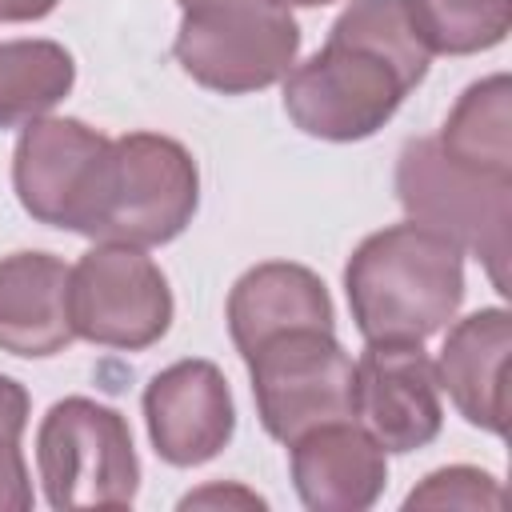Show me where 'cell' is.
Returning <instances> with one entry per match:
<instances>
[{
	"mask_svg": "<svg viewBox=\"0 0 512 512\" xmlns=\"http://www.w3.org/2000/svg\"><path fill=\"white\" fill-rule=\"evenodd\" d=\"M428 60L408 0H352L324 48L284 76V112L304 136L368 140L428 76Z\"/></svg>",
	"mask_w": 512,
	"mask_h": 512,
	"instance_id": "1",
	"label": "cell"
},
{
	"mask_svg": "<svg viewBox=\"0 0 512 512\" xmlns=\"http://www.w3.org/2000/svg\"><path fill=\"white\" fill-rule=\"evenodd\" d=\"M344 292L368 344H424L460 312L464 252L424 224H392L356 244Z\"/></svg>",
	"mask_w": 512,
	"mask_h": 512,
	"instance_id": "2",
	"label": "cell"
},
{
	"mask_svg": "<svg viewBox=\"0 0 512 512\" xmlns=\"http://www.w3.org/2000/svg\"><path fill=\"white\" fill-rule=\"evenodd\" d=\"M200 204V172L192 152L156 132H128L100 152L76 228L88 240L156 248L176 240Z\"/></svg>",
	"mask_w": 512,
	"mask_h": 512,
	"instance_id": "3",
	"label": "cell"
},
{
	"mask_svg": "<svg viewBox=\"0 0 512 512\" xmlns=\"http://www.w3.org/2000/svg\"><path fill=\"white\" fill-rule=\"evenodd\" d=\"M180 12L172 56L208 92H260L296 64L300 24L276 0H180Z\"/></svg>",
	"mask_w": 512,
	"mask_h": 512,
	"instance_id": "4",
	"label": "cell"
},
{
	"mask_svg": "<svg viewBox=\"0 0 512 512\" xmlns=\"http://www.w3.org/2000/svg\"><path fill=\"white\" fill-rule=\"evenodd\" d=\"M396 196L412 224L448 236L460 252L484 260L496 292H508L512 176L472 172L448 160L432 140H408L396 160Z\"/></svg>",
	"mask_w": 512,
	"mask_h": 512,
	"instance_id": "5",
	"label": "cell"
},
{
	"mask_svg": "<svg viewBox=\"0 0 512 512\" xmlns=\"http://www.w3.org/2000/svg\"><path fill=\"white\" fill-rule=\"evenodd\" d=\"M44 496L64 508H128L140 488V460L128 420L88 396L56 400L36 432Z\"/></svg>",
	"mask_w": 512,
	"mask_h": 512,
	"instance_id": "6",
	"label": "cell"
},
{
	"mask_svg": "<svg viewBox=\"0 0 512 512\" xmlns=\"http://www.w3.org/2000/svg\"><path fill=\"white\" fill-rule=\"evenodd\" d=\"M264 432L292 444L308 428L356 420V364L336 328H288L244 352Z\"/></svg>",
	"mask_w": 512,
	"mask_h": 512,
	"instance_id": "7",
	"label": "cell"
},
{
	"mask_svg": "<svg viewBox=\"0 0 512 512\" xmlns=\"http://www.w3.org/2000/svg\"><path fill=\"white\" fill-rule=\"evenodd\" d=\"M72 332L100 348L140 352L172 328V288L132 244H96L68 272Z\"/></svg>",
	"mask_w": 512,
	"mask_h": 512,
	"instance_id": "8",
	"label": "cell"
},
{
	"mask_svg": "<svg viewBox=\"0 0 512 512\" xmlns=\"http://www.w3.org/2000/svg\"><path fill=\"white\" fill-rule=\"evenodd\" d=\"M356 420L384 452H416L440 436V380L420 344L364 348L356 360Z\"/></svg>",
	"mask_w": 512,
	"mask_h": 512,
	"instance_id": "9",
	"label": "cell"
},
{
	"mask_svg": "<svg viewBox=\"0 0 512 512\" xmlns=\"http://www.w3.org/2000/svg\"><path fill=\"white\" fill-rule=\"evenodd\" d=\"M144 420L156 456L172 468H196L224 452L236 432V404L212 360H176L144 388Z\"/></svg>",
	"mask_w": 512,
	"mask_h": 512,
	"instance_id": "10",
	"label": "cell"
},
{
	"mask_svg": "<svg viewBox=\"0 0 512 512\" xmlns=\"http://www.w3.org/2000/svg\"><path fill=\"white\" fill-rule=\"evenodd\" d=\"M108 136L72 116H40L24 124L12 152V188L20 208L48 228H76L92 168Z\"/></svg>",
	"mask_w": 512,
	"mask_h": 512,
	"instance_id": "11",
	"label": "cell"
},
{
	"mask_svg": "<svg viewBox=\"0 0 512 512\" xmlns=\"http://www.w3.org/2000/svg\"><path fill=\"white\" fill-rule=\"evenodd\" d=\"M292 484L312 512H364L388 484V452L356 420L308 428L288 444Z\"/></svg>",
	"mask_w": 512,
	"mask_h": 512,
	"instance_id": "12",
	"label": "cell"
},
{
	"mask_svg": "<svg viewBox=\"0 0 512 512\" xmlns=\"http://www.w3.org/2000/svg\"><path fill=\"white\" fill-rule=\"evenodd\" d=\"M508 352H512V316L504 308H480L464 316L436 360V380L456 404V412L492 436L508 432Z\"/></svg>",
	"mask_w": 512,
	"mask_h": 512,
	"instance_id": "13",
	"label": "cell"
},
{
	"mask_svg": "<svg viewBox=\"0 0 512 512\" xmlns=\"http://www.w3.org/2000/svg\"><path fill=\"white\" fill-rule=\"evenodd\" d=\"M68 272L52 252H12L0 260V352L44 360L76 340Z\"/></svg>",
	"mask_w": 512,
	"mask_h": 512,
	"instance_id": "14",
	"label": "cell"
},
{
	"mask_svg": "<svg viewBox=\"0 0 512 512\" xmlns=\"http://www.w3.org/2000/svg\"><path fill=\"white\" fill-rule=\"evenodd\" d=\"M288 328H336L332 296L324 280L288 260L248 268L228 292V332L236 352H252L260 340Z\"/></svg>",
	"mask_w": 512,
	"mask_h": 512,
	"instance_id": "15",
	"label": "cell"
},
{
	"mask_svg": "<svg viewBox=\"0 0 512 512\" xmlns=\"http://www.w3.org/2000/svg\"><path fill=\"white\" fill-rule=\"evenodd\" d=\"M440 152L472 172L512 176V84L504 72L460 92L440 136Z\"/></svg>",
	"mask_w": 512,
	"mask_h": 512,
	"instance_id": "16",
	"label": "cell"
},
{
	"mask_svg": "<svg viewBox=\"0 0 512 512\" xmlns=\"http://www.w3.org/2000/svg\"><path fill=\"white\" fill-rule=\"evenodd\" d=\"M76 84L72 52L56 40H0V128L48 116Z\"/></svg>",
	"mask_w": 512,
	"mask_h": 512,
	"instance_id": "17",
	"label": "cell"
},
{
	"mask_svg": "<svg viewBox=\"0 0 512 512\" xmlns=\"http://www.w3.org/2000/svg\"><path fill=\"white\" fill-rule=\"evenodd\" d=\"M408 12L432 56L488 52L512 28V0H408Z\"/></svg>",
	"mask_w": 512,
	"mask_h": 512,
	"instance_id": "18",
	"label": "cell"
},
{
	"mask_svg": "<svg viewBox=\"0 0 512 512\" xmlns=\"http://www.w3.org/2000/svg\"><path fill=\"white\" fill-rule=\"evenodd\" d=\"M24 424H28V392L20 380L0 372V508H16V512L32 508V484L20 456Z\"/></svg>",
	"mask_w": 512,
	"mask_h": 512,
	"instance_id": "19",
	"label": "cell"
},
{
	"mask_svg": "<svg viewBox=\"0 0 512 512\" xmlns=\"http://www.w3.org/2000/svg\"><path fill=\"white\" fill-rule=\"evenodd\" d=\"M404 508H480V512H500L504 508V492L496 484V476L472 468V464H452V468H436L428 472L404 500Z\"/></svg>",
	"mask_w": 512,
	"mask_h": 512,
	"instance_id": "20",
	"label": "cell"
},
{
	"mask_svg": "<svg viewBox=\"0 0 512 512\" xmlns=\"http://www.w3.org/2000/svg\"><path fill=\"white\" fill-rule=\"evenodd\" d=\"M204 504H236V508H264V496L236 488V484H208L200 492H188L180 500V508H204Z\"/></svg>",
	"mask_w": 512,
	"mask_h": 512,
	"instance_id": "21",
	"label": "cell"
},
{
	"mask_svg": "<svg viewBox=\"0 0 512 512\" xmlns=\"http://www.w3.org/2000/svg\"><path fill=\"white\" fill-rule=\"evenodd\" d=\"M60 0H0V24H24L44 20Z\"/></svg>",
	"mask_w": 512,
	"mask_h": 512,
	"instance_id": "22",
	"label": "cell"
},
{
	"mask_svg": "<svg viewBox=\"0 0 512 512\" xmlns=\"http://www.w3.org/2000/svg\"><path fill=\"white\" fill-rule=\"evenodd\" d=\"M280 8H320V4H332V0H276Z\"/></svg>",
	"mask_w": 512,
	"mask_h": 512,
	"instance_id": "23",
	"label": "cell"
}]
</instances>
